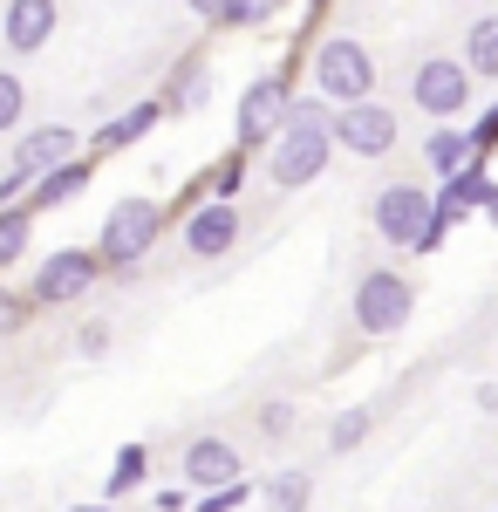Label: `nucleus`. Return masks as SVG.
<instances>
[{
  "mask_svg": "<svg viewBox=\"0 0 498 512\" xmlns=\"http://www.w3.org/2000/svg\"><path fill=\"white\" fill-rule=\"evenodd\" d=\"M76 158H82V137L69 123H28V130L14 137V151H7V171L28 178V185H41L48 171H62V164H76Z\"/></svg>",
  "mask_w": 498,
  "mask_h": 512,
  "instance_id": "obj_10",
  "label": "nucleus"
},
{
  "mask_svg": "<svg viewBox=\"0 0 498 512\" xmlns=\"http://www.w3.org/2000/svg\"><path fill=\"white\" fill-rule=\"evenodd\" d=\"M239 233H246V219H239V205H192L185 212V226H178V239H185V253L192 260H226L232 246H239Z\"/></svg>",
  "mask_w": 498,
  "mask_h": 512,
  "instance_id": "obj_11",
  "label": "nucleus"
},
{
  "mask_svg": "<svg viewBox=\"0 0 498 512\" xmlns=\"http://www.w3.org/2000/svg\"><path fill=\"white\" fill-rule=\"evenodd\" d=\"M260 506H267V512H307V506H314V472H301V465H280V472H267V485H260Z\"/></svg>",
  "mask_w": 498,
  "mask_h": 512,
  "instance_id": "obj_19",
  "label": "nucleus"
},
{
  "mask_svg": "<svg viewBox=\"0 0 498 512\" xmlns=\"http://www.w3.org/2000/svg\"><path fill=\"white\" fill-rule=\"evenodd\" d=\"M464 69L498 82V14H478V21L464 28Z\"/></svg>",
  "mask_w": 498,
  "mask_h": 512,
  "instance_id": "obj_24",
  "label": "nucleus"
},
{
  "mask_svg": "<svg viewBox=\"0 0 498 512\" xmlns=\"http://www.w3.org/2000/svg\"><path fill=\"white\" fill-rule=\"evenodd\" d=\"M21 130H28V82L0 69V137H21Z\"/></svg>",
  "mask_w": 498,
  "mask_h": 512,
  "instance_id": "obj_26",
  "label": "nucleus"
},
{
  "mask_svg": "<svg viewBox=\"0 0 498 512\" xmlns=\"http://www.w3.org/2000/svg\"><path fill=\"white\" fill-rule=\"evenodd\" d=\"M212 96V69H205V55H185L178 62V76H171V89H164V110L171 117H185V110H198Z\"/></svg>",
  "mask_w": 498,
  "mask_h": 512,
  "instance_id": "obj_22",
  "label": "nucleus"
},
{
  "mask_svg": "<svg viewBox=\"0 0 498 512\" xmlns=\"http://www.w3.org/2000/svg\"><path fill=\"white\" fill-rule=\"evenodd\" d=\"M301 69H307V96H321L328 110H348V103L376 96V48L355 35H321Z\"/></svg>",
  "mask_w": 498,
  "mask_h": 512,
  "instance_id": "obj_2",
  "label": "nucleus"
},
{
  "mask_svg": "<svg viewBox=\"0 0 498 512\" xmlns=\"http://www.w3.org/2000/svg\"><path fill=\"white\" fill-rule=\"evenodd\" d=\"M178 472H185V492H226V485H239L246 478V465H239V451H232L226 437H192L185 444V458H178Z\"/></svg>",
  "mask_w": 498,
  "mask_h": 512,
  "instance_id": "obj_12",
  "label": "nucleus"
},
{
  "mask_svg": "<svg viewBox=\"0 0 498 512\" xmlns=\"http://www.w3.org/2000/svg\"><path fill=\"white\" fill-rule=\"evenodd\" d=\"M423 164H430V185H451L458 171H471V137L464 123H444V130H423Z\"/></svg>",
  "mask_w": 498,
  "mask_h": 512,
  "instance_id": "obj_16",
  "label": "nucleus"
},
{
  "mask_svg": "<svg viewBox=\"0 0 498 512\" xmlns=\"http://www.w3.org/2000/svg\"><path fill=\"white\" fill-rule=\"evenodd\" d=\"M164 117H171V110H164V96H137V103H123V110H110V117L96 123V137H89V144H96V158H116V151H130V144H144Z\"/></svg>",
  "mask_w": 498,
  "mask_h": 512,
  "instance_id": "obj_14",
  "label": "nucleus"
},
{
  "mask_svg": "<svg viewBox=\"0 0 498 512\" xmlns=\"http://www.w3.org/2000/svg\"><path fill=\"white\" fill-rule=\"evenodd\" d=\"M96 280H103L96 246H55V253L35 267L28 301H35V308H76V301H89V294H96Z\"/></svg>",
  "mask_w": 498,
  "mask_h": 512,
  "instance_id": "obj_8",
  "label": "nucleus"
},
{
  "mask_svg": "<svg viewBox=\"0 0 498 512\" xmlns=\"http://www.w3.org/2000/svg\"><path fill=\"white\" fill-rule=\"evenodd\" d=\"M294 62L287 69H267V76H253L246 89H239V110H232V151H267L273 137L287 130V110H294Z\"/></svg>",
  "mask_w": 498,
  "mask_h": 512,
  "instance_id": "obj_4",
  "label": "nucleus"
},
{
  "mask_svg": "<svg viewBox=\"0 0 498 512\" xmlns=\"http://www.w3.org/2000/svg\"><path fill=\"white\" fill-rule=\"evenodd\" d=\"M369 431H376V410H369V403H348V410L328 417V451L348 458V451H362V437H369Z\"/></svg>",
  "mask_w": 498,
  "mask_h": 512,
  "instance_id": "obj_25",
  "label": "nucleus"
},
{
  "mask_svg": "<svg viewBox=\"0 0 498 512\" xmlns=\"http://www.w3.org/2000/svg\"><path fill=\"white\" fill-rule=\"evenodd\" d=\"M485 219H492V233H498V205H492V212H485Z\"/></svg>",
  "mask_w": 498,
  "mask_h": 512,
  "instance_id": "obj_35",
  "label": "nucleus"
},
{
  "mask_svg": "<svg viewBox=\"0 0 498 512\" xmlns=\"http://www.w3.org/2000/svg\"><path fill=\"white\" fill-rule=\"evenodd\" d=\"M478 410H485V417L498 410V383H478Z\"/></svg>",
  "mask_w": 498,
  "mask_h": 512,
  "instance_id": "obj_33",
  "label": "nucleus"
},
{
  "mask_svg": "<svg viewBox=\"0 0 498 512\" xmlns=\"http://www.w3.org/2000/svg\"><path fill=\"white\" fill-rule=\"evenodd\" d=\"M464 137H471V158H478V164H492V151H498V103L485 110V117H471V123H464Z\"/></svg>",
  "mask_w": 498,
  "mask_h": 512,
  "instance_id": "obj_28",
  "label": "nucleus"
},
{
  "mask_svg": "<svg viewBox=\"0 0 498 512\" xmlns=\"http://www.w3.org/2000/svg\"><path fill=\"white\" fill-rule=\"evenodd\" d=\"M28 308H35V301H21L14 287H0V342H14V335L28 328Z\"/></svg>",
  "mask_w": 498,
  "mask_h": 512,
  "instance_id": "obj_29",
  "label": "nucleus"
},
{
  "mask_svg": "<svg viewBox=\"0 0 498 512\" xmlns=\"http://www.w3.org/2000/svg\"><path fill=\"white\" fill-rule=\"evenodd\" d=\"M328 164H335V110L301 89L294 110H287V130L267 144V185L273 192H307V185H321Z\"/></svg>",
  "mask_w": 498,
  "mask_h": 512,
  "instance_id": "obj_1",
  "label": "nucleus"
},
{
  "mask_svg": "<svg viewBox=\"0 0 498 512\" xmlns=\"http://www.w3.org/2000/svg\"><path fill=\"white\" fill-rule=\"evenodd\" d=\"M62 28V7L55 0H7L0 7V41H7V55H41L48 41Z\"/></svg>",
  "mask_w": 498,
  "mask_h": 512,
  "instance_id": "obj_13",
  "label": "nucleus"
},
{
  "mask_svg": "<svg viewBox=\"0 0 498 512\" xmlns=\"http://www.w3.org/2000/svg\"><path fill=\"white\" fill-rule=\"evenodd\" d=\"M430 198H437V219L444 226H464L471 212H492L498 205V178H492V164H471L451 185H430Z\"/></svg>",
  "mask_w": 498,
  "mask_h": 512,
  "instance_id": "obj_15",
  "label": "nucleus"
},
{
  "mask_svg": "<svg viewBox=\"0 0 498 512\" xmlns=\"http://www.w3.org/2000/svg\"><path fill=\"white\" fill-rule=\"evenodd\" d=\"M198 21H212V28H226V35H253V28H273V0H192Z\"/></svg>",
  "mask_w": 498,
  "mask_h": 512,
  "instance_id": "obj_17",
  "label": "nucleus"
},
{
  "mask_svg": "<svg viewBox=\"0 0 498 512\" xmlns=\"http://www.w3.org/2000/svg\"><path fill=\"white\" fill-rule=\"evenodd\" d=\"M348 315H355V328H362L369 342L403 335V328H410V315H417V287H410V274H396V267H369V274L355 280Z\"/></svg>",
  "mask_w": 498,
  "mask_h": 512,
  "instance_id": "obj_5",
  "label": "nucleus"
},
{
  "mask_svg": "<svg viewBox=\"0 0 498 512\" xmlns=\"http://www.w3.org/2000/svg\"><path fill=\"white\" fill-rule=\"evenodd\" d=\"M369 219H376V239H383V246L417 253L423 233H430V219H437V198H430V185H417V178H389L383 192H376V205H369Z\"/></svg>",
  "mask_w": 498,
  "mask_h": 512,
  "instance_id": "obj_7",
  "label": "nucleus"
},
{
  "mask_svg": "<svg viewBox=\"0 0 498 512\" xmlns=\"http://www.w3.org/2000/svg\"><path fill=\"white\" fill-rule=\"evenodd\" d=\"M246 151H226V158L212 164V171H205V178H192V205H205V198H212V205H232V198H239V185H246Z\"/></svg>",
  "mask_w": 498,
  "mask_h": 512,
  "instance_id": "obj_20",
  "label": "nucleus"
},
{
  "mask_svg": "<svg viewBox=\"0 0 498 512\" xmlns=\"http://www.w3.org/2000/svg\"><path fill=\"white\" fill-rule=\"evenodd\" d=\"M471 89H478V76L464 69V55H423L417 69H410V103L430 117V130L464 123V110H471Z\"/></svg>",
  "mask_w": 498,
  "mask_h": 512,
  "instance_id": "obj_6",
  "label": "nucleus"
},
{
  "mask_svg": "<svg viewBox=\"0 0 498 512\" xmlns=\"http://www.w3.org/2000/svg\"><path fill=\"white\" fill-rule=\"evenodd\" d=\"M260 431H267V437H287V431H294V403H287V396L260 403Z\"/></svg>",
  "mask_w": 498,
  "mask_h": 512,
  "instance_id": "obj_31",
  "label": "nucleus"
},
{
  "mask_svg": "<svg viewBox=\"0 0 498 512\" xmlns=\"http://www.w3.org/2000/svg\"><path fill=\"white\" fill-rule=\"evenodd\" d=\"M35 253V212L28 205H0V274L21 267Z\"/></svg>",
  "mask_w": 498,
  "mask_h": 512,
  "instance_id": "obj_23",
  "label": "nucleus"
},
{
  "mask_svg": "<svg viewBox=\"0 0 498 512\" xmlns=\"http://www.w3.org/2000/svg\"><path fill=\"white\" fill-rule=\"evenodd\" d=\"M396 144H403V117L389 110L383 96L335 110V151H348V158H362V164H383Z\"/></svg>",
  "mask_w": 498,
  "mask_h": 512,
  "instance_id": "obj_9",
  "label": "nucleus"
},
{
  "mask_svg": "<svg viewBox=\"0 0 498 512\" xmlns=\"http://www.w3.org/2000/svg\"><path fill=\"white\" fill-rule=\"evenodd\" d=\"M89 178H96V164H89V158L62 164V171H48L35 192H28V212H55V205H76V198L89 192Z\"/></svg>",
  "mask_w": 498,
  "mask_h": 512,
  "instance_id": "obj_18",
  "label": "nucleus"
},
{
  "mask_svg": "<svg viewBox=\"0 0 498 512\" xmlns=\"http://www.w3.org/2000/svg\"><path fill=\"white\" fill-rule=\"evenodd\" d=\"M157 512H192V492H151Z\"/></svg>",
  "mask_w": 498,
  "mask_h": 512,
  "instance_id": "obj_32",
  "label": "nucleus"
},
{
  "mask_svg": "<svg viewBox=\"0 0 498 512\" xmlns=\"http://www.w3.org/2000/svg\"><path fill=\"white\" fill-rule=\"evenodd\" d=\"M253 499H260V485L239 478V485H226V492H198L192 512H239V506H253Z\"/></svg>",
  "mask_w": 498,
  "mask_h": 512,
  "instance_id": "obj_27",
  "label": "nucleus"
},
{
  "mask_svg": "<svg viewBox=\"0 0 498 512\" xmlns=\"http://www.w3.org/2000/svg\"><path fill=\"white\" fill-rule=\"evenodd\" d=\"M144 478H151V444H137V437H130V444H123V451L110 458V478H103V506H110V499H123V492H144Z\"/></svg>",
  "mask_w": 498,
  "mask_h": 512,
  "instance_id": "obj_21",
  "label": "nucleus"
},
{
  "mask_svg": "<svg viewBox=\"0 0 498 512\" xmlns=\"http://www.w3.org/2000/svg\"><path fill=\"white\" fill-rule=\"evenodd\" d=\"M76 355L82 362H103V355H110V328H103V321H82L76 328Z\"/></svg>",
  "mask_w": 498,
  "mask_h": 512,
  "instance_id": "obj_30",
  "label": "nucleus"
},
{
  "mask_svg": "<svg viewBox=\"0 0 498 512\" xmlns=\"http://www.w3.org/2000/svg\"><path fill=\"white\" fill-rule=\"evenodd\" d=\"M164 205L144 192H130V198H116L110 212H103V226H96V260L110 267V274H130V267H144L157 253V239H164Z\"/></svg>",
  "mask_w": 498,
  "mask_h": 512,
  "instance_id": "obj_3",
  "label": "nucleus"
},
{
  "mask_svg": "<svg viewBox=\"0 0 498 512\" xmlns=\"http://www.w3.org/2000/svg\"><path fill=\"white\" fill-rule=\"evenodd\" d=\"M69 512H110V506H69Z\"/></svg>",
  "mask_w": 498,
  "mask_h": 512,
  "instance_id": "obj_34",
  "label": "nucleus"
}]
</instances>
